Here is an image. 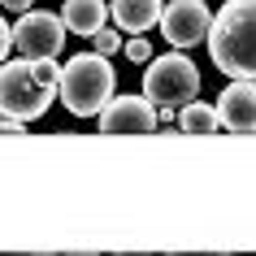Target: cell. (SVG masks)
I'll list each match as a JSON object with an SVG mask.
<instances>
[{
	"label": "cell",
	"instance_id": "6da1fadb",
	"mask_svg": "<svg viewBox=\"0 0 256 256\" xmlns=\"http://www.w3.org/2000/svg\"><path fill=\"white\" fill-rule=\"evenodd\" d=\"M56 82H61V70H56V56H44V61H0V118L14 122H35L48 113V104L56 100Z\"/></svg>",
	"mask_w": 256,
	"mask_h": 256
},
{
	"label": "cell",
	"instance_id": "7a4b0ae2",
	"mask_svg": "<svg viewBox=\"0 0 256 256\" xmlns=\"http://www.w3.org/2000/svg\"><path fill=\"white\" fill-rule=\"evenodd\" d=\"M213 66L230 78H256V0H226L208 26Z\"/></svg>",
	"mask_w": 256,
	"mask_h": 256
},
{
	"label": "cell",
	"instance_id": "3957f363",
	"mask_svg": "<svg viewBox=\"0 0 256 256\" xmlns=\"http://www.w3.org/2000/svg\"><path fill=\"white\" fill-rule=\"evenodd\" d=\"M113 82H118V74L108 66V56L78 52L61 70V82L56 87H61V100H66V108L74 118H92V113H100L113 100Z\"/></svg>",
	"mask_w": 256,
	"mask_h": 256
},
{
	"label": "cell",
	"instance_id": "277c9868",
	"mask_svg": "<svg viewBox=\"0 0 256 256\" xmlns=\"http://www.w3.org/2000/svg\"><path fill=\"white\" fill-rule=\"evenodd\" d=\"M144 96H148L156 108H182L187 100L200 96V70L191 56H182V48L161 61H148V74H144Z\"/></svg>",
	"mask_w": 256,
	"mask_h": 256
},
{
	"label": "cell",
	"instance_id": "5b68a950",
	"mask_svg": "<svg viewBox=\"0 0 256 256\" xmlns=\"http://www.w3.org/2000/svg\"><path fill=\"white\" fill-rule=\"evenodd\" d=\"M14 48H18V56H26V61L61 56V48H66V22L56 14H48V9H26V14H18Z\"/></svg>",
	"mask_w": 256,
	"mask_h": 256
},
{
	"label": "cell",
	"instance_id": "8992f818",
	"mask_svg": "<svg viewBox=\"0 0 256 256\" xmlns=\"http://www.w3.org/2000/svg\"><path fill=\"white\" fill-rule=\"evenodd\" d=\"M96 118L104 135H152L156 130V104L148 96H113Z\"/></svg>",
	"mask_w": 256,
	"mask_h": 256
},
{
	"label": "cell",
	"instance_id": "52a82bcc",
	"mask_svg": "<svg viewBox=\"0 0 256 256\" xmlns=\"http://www.w3.org/2000/svg\"><path fill=\"white\" fill-rule=\"evenodd\" d=\"M208 26H213V14L204 0H174L161 9V30L174 48H196V44L208 40Z\"/></svg>",
	"mask_w": 256,
	"mask_h": 256
},
{
	"label": "cell",
	"instance_id": "ba28073f",
	"mask_svg": "<svg viewBox=\"0 0 256 256\" xmlns=\"http://www.w3.org/2000/svg\"><path fill=\"white\" fill-rule=\"evenodd\" d=\"M217 122L222 130L234 135H252L256 130V78H234L217 96Z\"/></svg>",
	"mask_w": 256,
	"mask_h": 256
},
{
	"label": "cell",
	"instance_id": "9c48e42d",
	"mask_svg": "<svg viewBox=\"0 0 256 256\" xmlns=\"http://www.w3.org/2000/svg\"><path fill=\"white\" fill-rule=\"evenodd\" d=\"M161 0H108V18L118 22V30L126 35H144L161 22Z\"/></svg>",
	"mask_w": 256,
	"mask_h": 256
},
{
	"label": "cell",
	"instance_id": "30bf717a",
	"mask_svg": "<svg viewBox=\"0 0 256 256\" xmlns=\"http://www.w3.org/2000/svg\"><path fill=\"white\" fill-rule=\"evenodd\" d=\"M104 18H108L104 0H66V9H61V22L74 35H92L96 26H104Z\"/></svg>",
	"mask_w": 256,
	"mask_h": 256
},
{
	"label": "cell",
	"instance_id": "8fae6325",
	"mask_svg": "<svg viewBox=\"0 0 256 256\" xmlns=\"http://www.w3.org/2000/svg\"><path fill=\"white\" fill-rule=\"evenodd\" d=\"M174 118H178V126H182L187 135H213V130H222V122H217V104H204L200 96L187 100Z\"/></svg>",
	"mask_w": 256,
	"mask_h": 256
},
{
	"label": "cell",
	"instance_id": "7c38bea8",
	"mask_svg": "<svg viewBox=\"0 0 256 256\" xmlns=\"http://www.w3.org/2000/svg\"><path fill=\"white\" fill-rule=\"evenodd\" d=\"M118 48H122V30H108V26H96V30H92V52L113 56Z\"/></svg>",
	"mask_w": 256,
	"mask_h": 256
},
{
	"label": "cell",
	"instance_id": "4fadbf2b",
	"mask_svg": "<svg viewBox=\"0 0 256 256\" xmlns=\"http://www.w3.org/2000/svg\"><path fill=\"white\" fill-rule=\"evenodd\" d=\"M122 48H126V56H130L135 66H148L152 61V44L148 40H122Z\"/></svg>",
	"mask_w": 256,
	"mask_h": 256
},
{
	"label": "cell",
	"instance_id": "5bb4252c",
	"mask_svg": "<svg viewBox=\"0 0 256 256\" xmlns=\"http://www.w3.org/2000/svg\"><path fill=\"white\" fill-rule=\"evenodd\" d=\"M9 48H14V26H9V22L0 18V61L9 56Z\"/></svg>",
	"mask_w": 256,
	"mask_h": 256
},
{
	"label": "cell",
	"instance_id": "9a60e30c",
	"mask_svg": "<svg viewBox=\"0 0 256 256\" xmlns=\"http://www.w3.org/2000/svg\"><path fill=\"white\" fill-rule=\"evenodd\" d=\"M0 4H4L9 14H26V9H30V4H35V0H0Z\"/></svg>",
	"mask_w": 256,
	"mask_h": 256
}]
</instances>
